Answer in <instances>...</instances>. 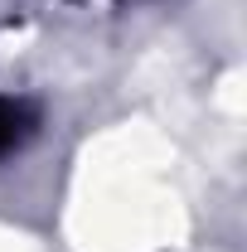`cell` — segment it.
Segmentation results:
<instances>
[{"label": "cell", "instance_id": "1", "mask_svg": "<svg viewBox=\"0 0 247 252\" xmlns=\"http://www.w3.org/2000/svg\"><path fill=\"white\" fill-rule=\"evenodd\" d=\"M30 131H34V112L25 102H15V97H0V156L20 151Z\"/></svg>", "mask_w": 247, "mask_h": 252}]
</instances>
